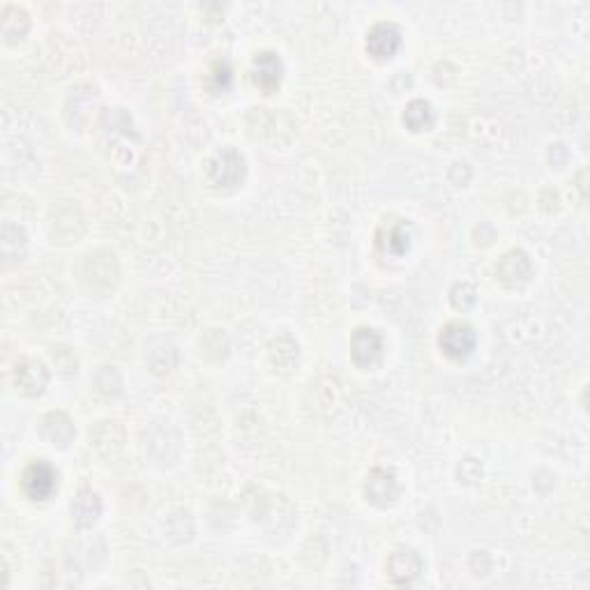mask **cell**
<instances>
[{
  "label": "cell",
  "mask_w": 590,
  "mask_h": 590,
  "mask_svg": "<svg viewBox=\"0 0 590 590\" xmlns=\"http://www.w3.org/2000/svg\"><path fill=\"white\" fill-rule=\"evenodd\" d=\"M404 122H406L413 132H423V129L432 128L433 122L432 104L424 102V100H415V102H411L406 107V111H404Z\"/></svg>",
  "instance_id": "8fae6325"
},
{
  "label": "cell",
  "mask_w": 590,
  "mask_h": 590,
  "mask_svg": "<svg viewBox=\"0 0 590 590\" xmlns=\"http://www.w3.org/2000/svg\"><path fill=\"white\" fill-rule=\"evenodd\" d=\"M21 484H24V491H26L33 500H46L56 491L58 475L46 462H35L24 471Z\"/></svg>",
  "instance_id": "3957f363"
},
{
  "label": "cell",
  "mask_w": 590,
  "mask_h": 590,
  "mask_svg": "<svg viewBox=\"0 0 590 590\" xmlns=\"http://www.w3.org/2000/svg\"><path fill=\"white\" fill-rule=\"evenodd\" d=\"M402 46V33L395 24H376L366 35V52L376 61H387L399 52Z\"/></svg>",
  "instance_id": "5b68a950"
},
{
  "label": "cell",
  "mask_w": 590,
  "mask_h": 590,
  "mask_svg": "<svg viewBox=\"0 0 590 590\" xmlns=\"http://www.w3.org/2000/svg\"><path fill=\"white\" fill-rule=\"evenodd\" d=\"M100 512H102V500L90 489L79 491L74 503H71V517H74V521L79 526H92L97 521V517H100Z\"/></svg>",
  "instance_id": "30bf717a"
},
{
  "label": "cell",
  "mask_w": 590,
  "mask_h": 590,
  "mask_svg": "<svg viewBox=\"0 0 590 590\" xmlns=\"http://www.w3.org/2000/svg\"><path fill=\"white\" fill-rule=\"evenodd\" d=\"M387 570L397 584H411L423 570V560L413 549H399L390 556Z\"/></svg>",
  "instance_id": "ba28073f"
},
{
  "label": "cell",
  "mask_w": 590,
  "mask_h": 590,
  "mask_svg": "<svg viewBox=\"0 0 590 590\" xmlns=\"http://www.w3.org/2000/svg\"><path fill=\"white\" fill-rule=\"evenodd\" d=\"M281 77H284V65H281L280 56L272 52H263L254 58L252 65V81L256 88L270 95L280 88Z\"/></svg>",
  "instance_id": "277c9868"
},
{
  "label": "cell",
  "mask_w": 590,
  "mask_h": 590,
  "mask_svg": "<svg viewBox=\"0 0 590 590\" xmlns=\"http://www.w3.org/2000/svg\"><path fill=\"white\" fill-rule=\"evenodd\" d=\"M475 330L469 326V323L454 321L448 323V326L441 330V337H438V347L441 351L445 353L452 360H463V357H469L475 348Z\"/></svg>",
  "instance_id": "6da1fadb"
},
{
  "label": "cell",
  "mask_w": 590,
  "mask_h": 590,
  "mask_svg": "<svg viewBox=\"0 0 590 590\" xmlns=\"http://www.w3.org/2000/svg\"><path fill=\"white\" fill-rule=\"evenodd\" d=\"M366 496L376 505L390 503V500L397 496V480H395V475L383 469L374 471V473L366 478Z\"/></svg>",
  "instance_id": "9c48e42d"
},
{
  "label": "cell",
  "mask_w": 590,
  "mask_h": 590,
  "mask_svg": "<svg viewBox=\"0 0 590 590\" xmlns=\"http://www.w3.org/2000/svg\"><path fill=\"white\" fill-rule=\"evenodd\" d=\"M243 174L244 159L233 148H224L222 153L210 159L208 176L217 187H233V185H238V180H243Z\"/></svg>",
  "instance_id": "7a4b0ae2"
},
{
  "label": "cell",
  "mask_w": 590,
  "mask_h": 590,
  "mask_svg": "<svg viewBox=\"0 0 590 590\" xmlns=\"http://www.w3.org/2000/svg\"><path fill=\"white\" fill-rule=\"evenodd\" d=\"M16 387H19L24 395H40L42 390L49 383V372L46 366L37 360H24L21 365H16Z\"/></svg>",
  "instance_id": "52a82bcc"
},
{
  "label": "cell",
  "mask_w": 590,
  "mask_h": 590,
  "mask_svg": "<svg viewBox=\"0 0 590 590\" xmlns=\"http://www.w3.org/2000/svg\"><path fill=\"white\" fill-rule=\"evenodd\" d=\"M351 353L356 365L365 366V369L366 366L378 365V360H381L383 356L381 335H378L376 330H372V328H360V330H356L351 341Z\"/></svg>",
  "instance_id": "8992f818"
}]
</instances>
